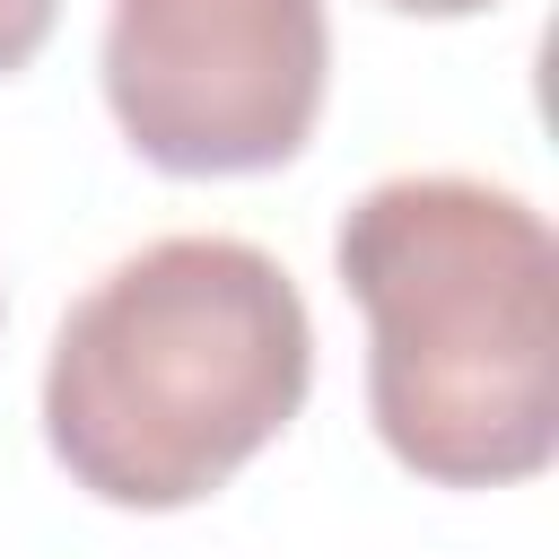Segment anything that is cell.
<instances>
[{
    "instance_id": "6da1fadb",
    "label": "cell",
    "mask_w": 559,
    "mask_h": 559,
    "mask_svg": "<svg viewBox=\"0 0 559 559\" xmlns=\"http://www.w3.org/2000/svg\"><path fill=\"white\" fill-rule=\"evenodd\" d=\"M367 314V419L437 489H507L559 454V245L489 175H384L341 210Z\"/></svg>"
},
{
    "instance_id": "7a4b0ae2",
    "label": "cell",
    "mask_w": 559,
    "mask_h": 559,
    "mask_svg": "<svg viewBox=\"0 0 559 559\" xmlns=\"http://www.w3.org/2000/svg\"><path fill=\"white\" fill-rule=\"evenodd\" d=\"M314 384L297 280L245 236H157L87 280L44 358L52 463L131 515L227 489Z\"/></svg>"
},
{
    "instance_id": "3957f363",
    "label": "cell",
    "mask_w": 559,
    "mask_h": 559,
    "mask_svg": "<svg viewBox=\"0 0 559 559\" xmlns=\"http://www.w3.org/2000/svg\"><path fill=\"white\" fill-rule=\"evenodd\" d=\"M96 79L157 175H271L314 140L332 26L323 0H114Z\"/></svg>"
},
{
    "instance_id": "277c9868",
    "label": "cell",
    "mask_w": 559,
    "mask_h": 559,
    "mask_svg": "<svg viewBox=\"0 0 559 559\" xmlns=\"http://www.w3.org/2000/svg\"><path fill=\"white\" fill-rule=\"evenodd\" d=\"M52 17H61V0H0V79H9V70H26V61L44 52Z\"/></svg>"
},
{
    "instance_id": "5b68a950",
    "label": "cell",
    "mask_w": 559,
    "mask_h": 559,
    "mask_svg": "<svg viewBox=\"0 0 559 559\" xmlns=\"http://www.w3.org/2000/svg\"><path fill=\"white\" fill-rule=\"evenodd\" d=\"M393 17H480V9H498V0H384Z\"/></svg>"
}]
</instances>
